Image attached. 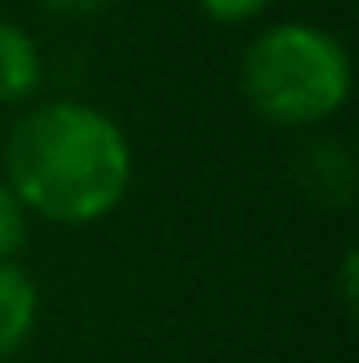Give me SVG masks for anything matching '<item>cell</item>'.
Here are the masks:
<instances>
[{
  "mask_svg": "<svg viewBox=\"0 0 359 363\" xmlns=\"http://www.w3.org/2000/svg\"><path fill=\"white\" fill-rule=\"evenodd\" d=\"M136 157L127 131L89 101L47 97L21 106L4 135L9 190L30 220L85 228L106 220L131 190Z\"/></svg>",
  "mask_w": 359,
  "mask_h": 363,
  "instance_id": "cell-1",
  "label": "cell"
},
{
  "mask_svg": "<svg viewBox=\"0 0 359 363\" xmlns=\"http://www.w3.org/2000/svg\"><path fill=\"white\" fill-rule=\"evenodd\" d=\"M351 85L347 47L313 21H275L241 51V97L270 127H326L351 101Z\"/></svg>",
  "mask_w": 359,
  "mask_h": 363,
  "instance_id": "cell-2",
  "label": "cell"
},
{
  "mask_svg": "<svg viewBox=\"0 0 359 363\" xmlns=\"http://www.w3.org/2000/svg\"><path fill=\"white\" fill-rule=\"evenodd\" d=\"M296 182L317 207L347 211L359 186V169H355L351 148L343 140H334V135H313L300 148V157H296Z\"/></svg>",
  "mask_w": 359,
  "mask_h": 363,
  "instance_id": "cell-3",
  "label": "cell"
},
{
  "mask_svg": "<svg viewBox=\"0 0 359 363\" xmlns=\"http://www.w3.org/2000/svg\"><path fill=\"white\" fill-rule=\"evenodd\" d=\"M43 89V51L9 17H0V106H30Z\"/></svg>",
  "mask_w": 359,
  "mask_h": 363,
  "instance_id": "cell-4",
  "label": "cell"
},
{
  "mask_svg": "<svg viewBox=\"0 0 359 363\" xmlns=\"http://www.w3.org/2000/svg\"><path fill=\"white\" fill-rule=\"evenodd\" d=\"M38 325V287L21 262H0V363L13 359Z\"/></svg>",
  "mask_w": 359,
  "mask_h": 363,
  "instance_id": "cell-5",
  "label": "cell"
},
{
  "mask_svg": "<svg viewBox=\"0 0 359 363\" xmlns=\"http://www.w3.org/2000/svg\"><path fill=\"white\" fill-rule=\"evenodd\" d=\"M26 241H30V211L9 190V182L0 178V262H17Z\"/></svg>",
  "mask_w": 359,
  "mask_h": 363,
  "instance_id": "cell-6",
  "label": "cell"
},
{
  "mask_svg": "<svg viewBox=\"0 0 359 363\" xmlns=\"http://www.w3.org/2000/svg\"><path fill=\"white\" fill-rule=\"evenodd\" d=\"M194 4L216 26H245V21H258L270 9V0H194Z\"/></svg>",
  "mask_w": 359,
  "mask_h": 363,
  "instance_id": "cell-7",
  "label": "cell"
},
{
  "mask_svg": "<svg viewBox=\"0 0 359 363\" xmlns=\"http://www.w3.org/2000/svg\"><path fill=\"white\" fill-rule=\"evenodd\" d=\"M338 291H343V304H347V313H351L355 300H359V254L355 250H347L343 262H338Z\"/></svg>",
  "mask_w": 359,
  "mask_h": 363,
  "instance_id": "cell-8",
  "label": "cell"
},
{
  "mask_svg": "<svg viewBox=\"0 0 359 363\" xmlns=\"http://www.w3.org/2000/svg\"><path fill=\"white\" fill-rule=\"evenodd\" d=\"M47 13H55V17H89V13H101V9H110L114 0H38Z\"/></svg>",
  "mask_w": 359,
  "mask_h": 363,
  "instance_id": "cell-9",
  "label": "cell"
}]
</instances>
